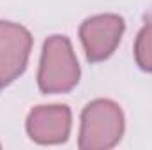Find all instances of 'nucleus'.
Masks as SVG:
<instances>
[{
    "label": "nucleus",
    "instance_id": "obj_1",
    "mask_svg": "<svg viewBox=\"0 0 152 150\" xmlns=\"http://www.w3.org/2000/svg\"><path fill=\"white\" fill-rule=\"evenodd\" d=\"M80 64L66 36H50L42 44L37 85L42 94L71 92L80 81Z\"/></svg>",
    "mask_w": 152,
    "mask_h": 150
},
{
    "label": "nucleus",
    "instance_id": "obj_2",
    "mask_svg": "<svg viewBox=\"0 0 152 150\" xmlns=\"http://www.w3.org/2000/svg\"><path fill=\"white\" fill-rule=\"evenodd\" d=\"M126 120L120 106L110 99H94L81 111L78 147L81 150H108L124 136Z\"/></svg>",
    "mask_w": 152,
    "mask_h": 150
},
{
    "label": "nucleus",
    "instance_id": "obj_3",
    "mask_svg": "<svg viewBox=\"0 0 152 150\" xmlns=\"http://www.w3.org/2000/svg\"><path fill=\"white\" fill-rule=\"evenodd\" d=\"M126 23L118 14H96L87 18L80 27V41L90 64L110 58L120 44Z\"/></svg>",
    "mask_w": 152,
    "mask_h": 150
},
{
    "label": "nucleus",
    "instance_id": "obj_4",
    "mask_svg": "<svg viewBox=\"0 0 152 150\" xmlns=\"http://www.w3.org/2000/svg\"><path fill=\"white\" fill-rule=\"evenodd\" d=\"M32 44V34L23 25L0 20V88L25 73Z\"/></svg>",
    "mask_w": 152,
    "mask_h": 150
},
{
    "label": "nucleus",
    "instance_id": "obj_5",
    "mask_svg": "<svg viewBox=\"0 0 152 150\" xmlns=\"http://www.w3.org/2000/svg\"><path fill=\"white\" fill-rule=\"evenodd\" d=\"M73 113L66 104H42L32 108L25 129L32 141L39 145L66 143L71 134Z\"/></svg>",
    "mask_w": 152,
    "mask_h": 150
},
{
    "label": "nucleus",
    "instance_id": "obj_6",
    "mask_svg": "<svg viewBox=\"0 0 152 150\" xmlns=\"http://www.w3.org/2000/svg\"><path fill=\"white\" fill-rule=\"evenodd\" d=\"M134 60L142 71L152 73V20H149L142 27V30L136 36Z\"/></svg>",
    "mask_w": 152,
    "mask_h": 150
},
{
    "label": "nucleus",
    "instance_id": "obj_7",
    "mask_svg": "<svg viewBox=\"0 0 152 150\" xmlns=\"http://www.w3.org/2000/svg\"><path fill=\"white\" fill-rule=\"evenodd\" d=\"M149 20H152V7L145 12V21H149Z\"/></svg>",
    "mask_w": 152,
    "mask_h": 150
},
{
    "label": "nucleus",
    "instance_id": "obj_8",
    "mask_svg": "<svg viewBox=\"0 0 152 150\" xmlns=\"http://www.w3.org/2000/svg\"><path fill=\"white\" fill-rule=\"evenodd\" d=\"M0 147H2V145H0Z\"/></svg>",
    "mask_w": 152,
    "mask_h": 150
}]
</instances>
